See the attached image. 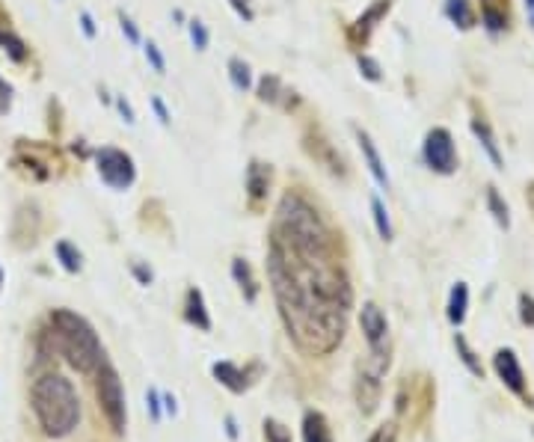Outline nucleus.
Returning <instances> with one entry per match:
<instances>
[{
	"mask_svg": "<svg viewBox=\"0 0 534 442\" xmlns=\"http://www.w3.org/2000/svg\"><path fill=\"white\" fill-rule=\"evenodd\" d=\"M267 274L279 315L294 345L309 356L333 353L353 306V288L336 252L297 250L270 235Z\"/></svg>",
	"mask_w": 534,
	"mask_h": 442,
	"instance_id": "f257e3e1",
	"label": "nucleus"
},
{
	"mask_svg": "<svg viewBox=\"0 0 534 442\" xmlns=\"http://www.w3.org/2000/svg\"><path fill=\"white\" fill-rule=\"evenodd\" d=\"M273 238H279L297 250L336 252V238L327 229L321 214L297 193L282 196L279 211H277V226H273Z\"/></svg>",
	"mask_w": 534,
	"mask_h": 442,
	"instance_id": "f03ea898",
	"label": "nucleus"
},
{
	"mask_svg": "<svg viewBox=\"0 0 534 442\" xmlns=\"http://www.w3.org/2000/svg\"><path fill=\"white\" fill-rule=\"evenodd\" d=\"M33 412L42 424V431L54 439H63L78 427L80 419V401L75 386L63 374H45L36 380L30 392Z\"/></svg>",
	"mask_w": 534,
	"mask_h": 442,
	"instance_id": "7ed1b4c3",
	"label": "nucleus"
},
{
	"mask_svg": "<svg viewBox=\"0 0 534 442\" xmlns=\"http://www.w3.org/2000/svg\"><path fill=\"white\" fill-rule=\"evenodd\" d=\"M51 338L63 360L80 374L98 372V365L104 362V348H101L95 330L90 326V321L75 315V312L68 309L51 312Z\"/></svg>",
	"mask_w": 534,
	"mask_h": 442,
	"instance_id": "20e7f679",
	"label": "nucleus"
},
{
	"mask_svg": "<svg viewBox=\"0 0 534 442\" xmlns=\"http://www.w3.org/2000/svg\"><path fill=\"white\" fill-rule=\"evenodd\" d=\"M95 395H98V407L107 416L110 427L116 434H125V422H128V410H125V389L122 380L116 374V368L110 362L98 365V380H95Z\"/></svg>",
	"mask_w": 534,
	"mask_h": 442,
	"instance_id": "39448f33",
	"label": "nucleus"
},
{
	"mask_svg": "<svg viewBox=\"0 0 534 442\" xmlns=\"http://www.w3.org/2000/svg\"><path fill=\"white\" fill-rule=\"evenodd\" d=\"M95 161H98V176H101V181H104L107 188L125 190V188H131L134 184L137 169H134L131 154H125L119 149H101L95 154Z\"/></svg>",
	"mask_w": 534,
	"mask_h": 442,
	"instance_id": "423d86ee",
	"label": "nucleus"
},
{
	"mask_svg": "<svg viewBox=\"0 0 534 442\" xmlns=\"http://www.w3.org/2000/svg\"><path fill=\"white\" fill-rule=\"evenodd\" d=\"M425 164L434 169L439 176H451L457 169V149H454V140L445 128H434L427 137H425Z\"/></svg>",
	"mask_w": 534,
	"mask_h": 442,
	"instance_id": "0eeeda50",
	"label": "nucleus"
},
{
	"mask_svg": "<svg viewBox=\"0 0 534 442\" xmlns=\"http://www.w3.org/2000/svg\"><path fill=\"white\" fill-rule=\"evenodd\" d=\"M359 326H363L371 353H389V324L377 303L363 306V312H359Z\"/></svg>",
	"mask_w": 534,
	"mask_h": 442,
	"instance_id": "6e6552de",
	"label": "nucleus"
},
{
	"mask_svg": "<svg viewBox=\"0 0 534 442\" xmlns=\"http://www.w3.org/2000/svg\"><path fill=\"white\" fill-rule=\"evenodd\" d=\"M493 368H496L499 380H502L504 386H508L514 395H519V398H528V392H526V374H523V365H519L516 353H514L511 348H502V350H496V356H493Z\"/></svg>",
	"mask_w": 534,
	"mask_h": 442,
	"instance_id": "1a4fd4ad",
	"label": "nucleus"
},
{
	"mask_svg": "<svg viewBox=\"0 0 534 442\" xmlns=\"http://www.w3.org/2000/svg\"><path fill=\"white\" fill-rule=\"evenodd\" d=\"M380 392H383V380L380 377H371L365 372H359V377H356V404H359V410H363L365 416L377 410Z\"/></svg>",
	"mask_w": 534,
	"mask_h": 442,
	"instance_id": "9d476101",
	"label": "nucleus"
},
{
	"mask_svg": "<svg viewBox=\"0 0 534 442\" xmlns=\"http://www.w3.org/2000/svg\"><path fill=\"white\" fill-rule=\"evenodd\" d=\"M472 134L478 137V142L484 146V152H487V158L493 161V166L496 169H504V158H502V149H499V142H496V134H493V128L487 125V119H481V116H475L472 119Z\"/></svg>",
	"mask_w": 534,
	"mask_h": 442,
	"instance_id": "9b49d317",
	"label": "nucleus"
},
{
	"mask_svg": "<svg viewBox=\"0 0 534 442\" xmlns=\"http://www.w3.org/2000/svg\"><path fill=\"white\" fill-rule=\"evenodd\" d=\"M211 374L217 377V383H223L229 392H243V389L250 386L247 374H243L235 362H214L211 365Z\"/></svg>",
	"mask_w": 534,
	"mask_h": 442,
	"instance_id": "f8f14e48",
	"label": "nucleus"
},
{
	"mask_svg": "<svg viewBox=\"0 0 534 442\" xmlns=\"http://www.w3.org/2000/svg\"><path fill=\"white\" fill-rule=\"evenodd\" d=\"M184 318L190 321L199 330H211V315L205 309V300H202V291L199 288H190L187 291V300H184Z\"/></svg>",
	"mask_w": 534,
	"mask_h": 442,
	"instance_id": "ddd939ff",
	"label": "nucleus"
},
{
	"mask_svg": "<svg viewBox=\"0 0 534 442\" xmlns=\"http://www.w3.org/2000/svg\"><path fill=\"white\" fill-rule=\"evenodd\" d=\"M303 442H333V434H329L324 412L309 410L306 416H303Z\"/></svg>",
	"mask_w": 534,
	"mask_h": 442,
	"instance_id": "4468645a",
	"label": "nucleus"
},
{
	"mask_svg": "<svg viewBox=\"0 0 534 442\" xmlns=\"http://www.w3.org/2000/svg\"><path fill=\"white\" fill-rule=\"evenodd\" d=\"M247 190H250V199L253 202H262L270 190V166L253 161L250 169H247Z\"/></svg>",
	"mask_w": 534,
	"mask_h": 442,
	"instance_id": "2eb2a0df",
	"label": "nucleus"
},
{
	"mask_svg": "<svg viewBox=\"0 0 534 442\" xmlns=\"http://www.w3.org/2000/svg\"><path fill=\"white\" fill-rule=\"evenodd\" d=\"M356 140H359V146H363V154H365V164H368V169H371V176L377 178V184H380V188H389V176H386V166H383V161H380V152L374 149L371 137H368L365 131H356Z\"/></svg>",
	"mask_w": 534,
	"mask_h": 442,
	"instance_id": "dca6fc26",
	"label": "nucleus"
},
{
	"mask_svg": "<svg viewBox=\"0 0 534 442\" xmlns=\"http://www.w3.org/2000/svg\"><path fill=\"white\" fill-rule=\"evenodd\" d=\"M389 6H392V0H377V4H374L368 12H365V16H359L356 18V27H353V39L359 42V39H368V33L374 30V24H377L383 16H386V12H389Z\"/></svg>",
	"mask_w": 534,
	"mask_h": 442,
	"instance_id": "f3484780",
	"label": "nucleus"
},
{
	"mask_svg": "<svg viewBox=\"0 0 534 442\" xmlns=\"http://www.w3.org/2000/svg\"><path fill=\"white\" fill-rule=\"evenodd\" d=\"M466 309H469V288H466V282H457L449 294V321L454 326H460L466 321Z\"/></svg>",
	"mask_w": 534,
	"mask_h": 442,
	"instance_id": "a211bd4d",
	"label": "nucleus"
},
{
	"mask_svg": "<svg viewBox=\"0 0 534 442\" xmlns=\"http://www.w3.org/2000/svg\"><path fill=\"white\" fill-rule=\"evenodd\" d=\"M481 16H484V27L490 33H502L508 27V9L499 0H481Z\"/></svg>",
	"mask_w": 534,
	"mask_h": 442,
	"instance_id": "6ab92c4d",
	"label": "nucleus"
},
{
	"mask_svg": "<svg viewBox=\"0 0 534 442\" xmlns=\"http://www.w3.org/2000/svg\"><path fill=\"white\" fill-rule=\"evenodd\" d=\"M445 16H449V21L454 27H460V30L475 27V12H472L469 0H445Z\"/></svg>",
	"mask_w": 534,
	"mask_h": 442,
	"instance_id": "aec40b11",
	"label": "nucleus"
},
{
	"mask_svg": "<svg viewBox=\"0 0 534 442\" xmlns=\"http://www.w3.org/2000/svg\"><path fill=\"white\" fill-rule=\"evenodd\" d=\"M454 348H457V353H460V360H463V365L469 368V374H475V377H481L484 380V365L478 362V356H475V350L469 348V341H466V336H454Z\"/></svg>",
	"mask_w": 534,
	"mask_h": 442,
	"instance_id": "412c9836",
	"label": "nucleus"
},
{
	"mask_svg": "<svg viewBox=\"0 0 534 442\" xmlns=\"http://www.w3.org/2000/svg\"><path fill=\"white\" fill-rule=\"evenodd\" d=\"M232 276H235V282L241 285V288L247 291V300L253 303V300H255V279H253L250 264L243 262V259H235V262H232Z\"/></svg>",
	"mask_w": 534,
	"mask_h": 442,
	"instance_id": "4be33fe9",
	"label": "nucleus"
},
{
	"mask_svg": "<svg viewBox=\"0 0 534 442\" xmlns=\"http://www.w3.org/2000/svg\"><path fill=\"white\" fill-rule=\"evenodd\" d=\"M487 208H490V214L496 217V223L502 226V229H508V226H511V214H508V205H504V199L499 196L496 188H487Z\"/></svg>",
	"mask_w": 534,
	"mask_h": 442,
	"instance_id": "5701e85b",
	"label": "nucleus"
},
{
	"mask_svg": "<svg viewBox=\"0 0 534 442\" xmlns=\"http://www.w3.org/2000/svg\"><path fill=\"white\" fill-rule=\"evenodd\" d=\"M229 78H232V83H235V90L238 92H247L250 90V83H253V75H250V66L243 63V60H229Z\"/></svg>",
	"mask_w": 534,
	"mask_h": 442,
	"instance_id": "b1692460",
	"label": "nucleus"
},
{
	"mask_svg": "<svg viewBox=\"0 0 534 442\" xmlns=\"http://www.w3.org/2000/svg\"><path fill=\"white\" fill-rule=\"evenodd\" d=\"M371 214H374V226H377L380 238L389 240L392 238V223H389V214H386V208H383V202L377 196H371Z\"/></svg>",
	"mask_w": 534,
	"mask_h": 442,
	"instance_id": "393cba45",
	"label": "nucleus"
},
{
	"mask_svg": "<svg viewBox=\"0 0 534 442\" xmlns=\"http://www.w3.org/2000/svg\"><path fill=\"white\" fill-rule=\"evenodd\" d=\"M56 255H60V262H63V267L68 270V274H78L80 270V252L71 247L68 240H60V244H56Z\"/></svg>",
	"mask_w": 534,
	"mask_h": 442,
	"instance_id": "a878e982",
	"label": "nucleus"
},
{
	"mask_svg": "<svg viewBox=\"0 0 534 442\" xmlns=\"http://www.w3.org/2000/svg\"><path fill=\"white\" fill-rule=\"evenodd\" d=\"M258 95H262V102L277 104V102H279V95H285V92H282V83H279L277 78H273V75H265L262 83H258Z\"/></svg>",
	"mask_w": 534,
	"mask_h": 442,
	"instance_id": "bb28decb",
	"label": "nucleus"
},
{
	"mask_svg": "<svg viewBox=\"0 0 534 442\" xmlns=\"http://www.w3.org/2000/svg\"><path fill=\"white\" fill-rule=\"evenodd\" d=\"M265 439L267 442H291V431L285 424H279L277 419H267L265 422Z\"/></svg>",
	"mask_w": 534,
	"mask_h": 442,
	"instance_id": "cd10ccee",
	"label": "nucleus"
},
{
	"mask_svg": "<svg viewBox=\"0 0 534 442\" xmlns=\"http://www.w3.org/2000/svg\"><path fill=\"white\" fill-rule=\"evenodd\" d=\"M0 45H6V51L16 56V60H24L27 56V51H24V42L18 39V36H12V33H6V30H0Z\"/></svg>",
	"mask_w": 534,
	"mask_h": 442,
	"instance_id": "c85d7f7f",
	"label": "nucleus"
},
{
	"mask_svg": "<svg viewBox=\"0 0 534 442\" xmlns=\"http://www.w3.org/2000/svg\"><path fill=\"white\" fill-rule=\"evenodd\" d=\"M368 442H398V424L395 422H386V424H380L377 431L371 434V439Z\"/></svg>",
	"mask_w": 534,
	"mask_h": 442,
	"instance_id": "c756f323",
	"label": "nucleus"
},
{
	"mask_svg": "<svg viewBox=\"0 0 534 442\" xmlns=\"http://www.w3.org/2000/svg\"><path fill=\"white\" fill-rule=\"evenodd\" d=\"M187 27H190V39H193L196 51H205V48H208V30H205V24H202V21H190Z\"/></svg>",
	"mask_w": 534,
	"mask_h": 442,
	"instance_id": "7c9ffc66",
	"label": "nucleus"
},
{
	"mask_svg": "<svg viewBox=\"0 0 534 442\" xmlns=\"http://www.w3.org/2000/svg\"><path fill=\"white\" fill-rule=\"evenodd\" d=\"M519 318L526 326H534V297L531 294H519Z\"/></svg>",
	"mask_w": 534,
	"mask_h": 442,
	"instance_id": "2f4dec72",
	"label": "nucleus"
},
{
	"mask_svg": "<svg viewBox=\"0 0 534 442\" xmlns=\"http://www.w3.org/2000/svg\"><path fill=\"white\" fill-rule=\"evenodd\" d=\"M146 60L152 63V68L157 71V75H164V71H166V63H164V54L157 51V45H154V42H149V45H146Z\"/></svg>",
	"mask_w": 534,
	"mask_h": 442,
	"instance_id": "473e14b6",
	"label": "nucleus"
},
{
	"mask_svg": "<svg viewBox=\"0 0 534 442\" xmlns=\"http://www.w3.org/2000/svg\"><path fill=\"white\" fill-rule=\"evenodd\" d=\"M359 68H363V75L368 78V80H380V66L371 60V56H359Z\"/></svg>",
	"mask_w": 534,
	"mask_h": 442,
	"instance_id": "72a5a7b5",
	"label": "nucleus"
},
{
	"mask_svg": "<svg viewBox=\"0 0 534 442\" xmlns=\"http://www.w3.org/2000/svg\"><path fill=\"white\" fill-rule=\"evenodd\" d=\"M146 401H149V412H152V419H154V422H161V398H157V392H154V389H149Z\"/></svg>",
	"mask_w": 534,
	"mask_h": 442,
	"instance_id": "f704fd0d",
	"label": "nucleus"
},
{
	"mask_svg": "<svg viewBox=\"0 0 534 442\" xmlns=\"http://www.w3.org/2000/svg\"><path fill=\"white\" fill-rule=\"evenodd\" d=\"M122 33L128 36V42H131V45H140V33H137V27H134V21H131V18H125V16H122Z\"/></svg>",
	"mask_w": 534,
	"mask_h": 442,
	"instance_id": "c9c22d12",
	"label": "nucleus"
},
{
	"mask_svg": "<svg viewBox=\"0 0 534 442\" xmlns=\"http://www.w3.org/2000/svg\"><path fill=\"white\" fill-rule=\"evenodd\" d=\"M229 4H232V9L238 12L243 21H253V9L247 6V0H229Z\"/></svg>",
	"mask_w": 534,
	"mask_h": 442,
	"instance_id": "e433bc0d",
	"label": "nucleus"
},
{
	"mask_svg": "<svg viewBox=\"0 0 534 442\" xmlns=\"http://www.w3.org/2000/svg\"><path fill=\"white\" fill-rule=\"evenodd\" d=\"M116 107H119V113L125 116V122H128V125H134V110H131V104H128L125 98H119V102H116Z\"/></svg>",
	"mask_w": 534,
	"mask_h": 442,
	"instance_id": "4c0bfd02",
	"label": "nucleus"
},
{
	"mask_svg": "<svg viewBox=\"0 0 534 442\" xmlns=\"http://www.w3.org/2000/svg\"><path fill=\"white\" fill-rule=\"evenodd\" d=\"M154 113H157V119H161V125H169V113H166V107H164V102L161 98H154Z\"/></svg>",
	"mask_w": 534,
	"mask_h": 442,
	"instance_id": "58836bf2",
	"label": "nucleus"
},
{
	"mask_svg": "<svg viewBox=\"0 0 534 442\" xmlns=\"http://www.w3.org/2000/svg\"><path fill=\"white\" fill-rule=\"evenodd\" d=\"M9 95H12V90H9V83L4 80V78H0V107H9Z\"/></svg>",
	"mask_w": 534,
	"mask_h": 442,
	"instance_id": "ea45409f",
	"label": "nucleus"
},
{
	"mask_svg": "<svg viewBox=\"0 0 534 442\" xmlns=\"http://www.w3.org/2000/svg\"><path fill=\"white\" fill-rule=\"evenodd\" d=\"M80 24H83V33L86 36H95V24H92V16H90V12H83V16H80Z\"/></svg>",
	"mask_w": 534,
	"mask_h": 442,
	"instance_id": "a19ab883",
	"label": "nucleus"
},
{
	"mask_svg": "<svg viewBox=\"0 0 534 442\" xmlns=\"http://www.w3.org/2000/svg\"><path fill=\"white\" fill-rule=\"evenodd\" d=\"M134 274H137V279H140L142 285H149V282H152V270H146V267H140V264H137V267H134Z\"/></svg>",
	"mask_w": 534,
	"mask_h": 442,
	"instance_id": "79ce46f5",
	"label": "nucleus"
},
{
	"mask_svg": "<svg viewBox=\"0 0 534 442\" xmlns=\"http://www.w3.org/2000/svg\"><path fill=\"white\" fill-rule=\"evenodd\" d=\"M226 434H229V439H238V424L232 416H226Z\"/></svg>",
	"mask_w": 534,
	"mask_h": 442,
	"instance_id": "37998d69",
	"label": "nucleus"
},
{
	"mask_svg": "<svg viewBox=\"0 0 534 442\" xmlns=\"http://www.w3.org/2000/svg\"><path fill=\"white\" fill-rule=\"evenodd\" d=\"M161 401H164V410L169 412V416H176V398H172V395H164Z\"/></svg>",
	"mask_w": 534,
	"mask_h": 442,
	"instance_id": "c03bdc74",
	"label": "nucleus"
},
{
	"mask_svg": "<svg viewBox=\"0 0 534 442\" xmlns=\"http://www.w3.org/2000/svg\"><path fill=\"white\" fill-rule=\"evenodd\" d=\"M526 12H528V21L534 27V0H526Z\"/></svg>",
	"mask_w": 534,
	"mask_h": 442,
	"instance_id": "a18cd8bd",
	"label": "nucleus"
},
{
	"mask_svg": "<svg viewBox=\"0 0 534 442\" xmlns=\"http://www.w3.org/2000/svg\"><path fill=\"white\" fill-rule=\"evenodd\" d=\"M0 285H4V270H0Z\"/></svg>",
	"mask_w": 534,
	"mask_h": 442,
	"instance_id": "49530a36",
	"label": "nucleus"
}]
</instances>
